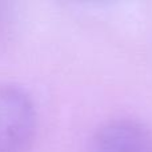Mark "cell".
<instances>
[{
	"mask_svg": "<svg viewBox=\"0 0 152 152\" xmlns=\"http://www.w3.org/2000/svg\"><path fill=\"white\" fill-rule=\"evenodd\" d=\"M36 132V107L28 92L16 84H0V152H27Z\"/></svg>",
	"mask_w": 152,
	"mask_h": 152,
	"instance_id": "1",
	"label": "cell"
},
{
	"mask_svg": "<svg viewBox=\"0 0 152 152\" xmlns=\"http://www.w3.org/2000/svg\"><path fill=\"white\" fill-rule=\"evenodd\" d=\"M87 152H152V132L134 119H113L95 131Z\"/></svg>",
	"mask_w": 152,
	"mask_h": 152,
	"instance_id": "2",
	"label": "cell"
}]
</instances>
